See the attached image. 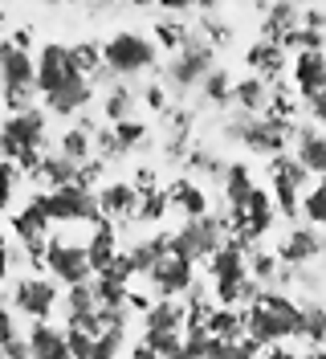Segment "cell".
Segmentation results:
<instances>
[{
	"label": "cell",
	"instance_id": "18",
	"mask_svg": "<svg viewBox=\"0 0 326 359\" xmlns=\"http://www.w3.org/2000/svg\"><path fill=\"white\" fill-rule=\"evenodd\" d=\"M322 233L310 224V229H294L290 237L282 241V262H290V266H302V262H314L318 253H322Z\"/></svg>",
	"mask_w": 326,
	"mask_h": 359
},
{
	"label": "cell",
	"instance_id": "23",
	"mask_svg": "<svg viewBox=\"0 0 326 359\" xmlns=\"http://www.w3.org/2000/svg\"><path fill=\"white\" fill-rule=\"evenodd\" d=\"M62 156L78 159V163L90 156V127H74V131H65V139H62Z\"/></svg>",
	"mask_w": 326,
	"mask_h": 359
},
{
	"label": "cell",
	"instance_id": "25",
	"mask_svg": "<svg viewBox=\"0 0 326 359\" xmlns=\"http://www.w3.org/2000/svg\"><path fill=\"white\" fill-rule=\"evenodd\" d=\"M114 139H118V147H139L147 139V127L139 118H123V123H114Z\"/></svg>",
	"mask_w": 326,
	"mask_h": 359
},
{
	"label": "cell",
	"instance_id": "1",
	"mask_svg": "<svg viewBox=\"0 0 326 359\" xmlns=\"http://www.w3.org/2000/svg\"><path fill=\"white\" fill-rule=\"evenodd\" d=\"M37 90L45 98V111L74 118L90 107L94 98V78H90L82 62H78V49L62 41H49L37 49Z\"/></svg>",
	"mask_w": 326,
	"mask_h": 359
},
{
	"label": "cell",
	"instance_id": "30",
	"mask_svg": "<svg viewBox=\"0 0 326 359\" xmlns=\"http://www.w3.org/2000/svg\"><path fill=\"white\" fill-rule=\"evenodd\" d=\"M130 359H163V355H159V347H155L151 339H143V343L130 347Z\"/></svg>",
	"mask_w": 326,
	"mask_h": 359
},
{
	"label": "cell",
	"instance_id": "28",
	"mask_svg": "<svg viewBox=\"0 0 326 359\" xmlns=\"http://www.w3.org/2000/svg\"><path fill=\"white\" fill-rule=\"evenodd\" d=\"M306 339H314V343L326 339V311H310L306 306Z\"/></svg>",
	"mask_w": 326,
	"mask_h": 359
},
{
	"label": "cell",
	"instance_id": "20",
	"mask_svg": "<svg viewBox=\"0 0 326 359\" xmlns=\"http://www.w3.org/2000/svg\"><path fill=\"white\" fill-rule=\"evenodd\" d=\"M204 323H208V331L217 339H240L245 335V311H237V306H217Z\"/></svg>",
	"mask_w": 326,
	"mask_h": 359
},
{
	"label": "cell",
	"instance_id": "21",
	"mask_svg": "<svg viewBox=\"0 0 326 359\" xmlns=\"http://www.w3.org/2000/svg\"><path fill=\"white\" fill-rule=\"evenodd\" d=\"M302 217L314 229H326V176H318L302 196Z\"/></svg>",
	"mask_w": 326,
	"mask_h": 359
},
{
	"label": "cell",
	"instance_id": "32",
	"mask_svg": "<svg viewBox=\"0 0 326 359\" xmlns=\"http://www.w3.org/2000/svg\"><path fill=\"white\" fill-rule=\"evenodd\" d=\"M49 4H62V0H49Z\"/></svg>",
	"mask_w": 326,
	"mask_h": 359
},
{
	"label": "cell",
	"instance_id": "9",
	"mask_svg": "<svg viewBox=\"0 0 326 359\" xmlns=\"http://www.w3.org/2000/svg\"><path fill=\"white\" fill-rule=\"evenodd\" d=\"M143 278L151 282V290L159 294V298H179V294H192L196 290V262L175 245L172 237H168L163 253L151 262V269H147Z\"/></svg>",
	"mask_w": 326,
	"mask_h": 359
},
{
	"label": "cell",
	"instance_id": "22",
	"mask_svg": "<svg viewBox=\"0 0 326 359\" xmlns=\"http://www.w3.org/2000/svg\"><path fill=\"white\" fill-rule=\"evenodd\" d=\"M130 102H135V94L127 86H110V94L102 98V111H107V118L123 123V118H130Z\"/></svg>",
	"mask_w": 326,
	"mask_h": 359
},
{
	"label": "cell",
	"instance_id": "13",
	"mask_svg": "<svg viewBox=\"0 0 326 359\" xmlns=\"http://www.w3.org/2000/svg\"><path fill=\"white\" fill-rule=\"evenodd\" d=\"M143 327L147 335H179L188 327V306L179 298H155L143 314Z\"/></svg>",
	"mask_w": 326,
	"mask_h": 359
},
{
	"label": "cell",
	"instance_id": "17",
	"mask_svg": "<svg viewBox=\"0 0 326 359\" xmlns=\"http://www.w3.org/2000/svg\"><path fill=\"white\" fill-rule=\"evenodd\" d=\"M294 131H285L282 118H253L249 123V131H245V143L253 147V151H265V156H278L285 147V139Z\"/></svg>",
	"mask_w": 326,
	"mask_h": 359
},
{
	"label": "cell",
	"instance_id": "11",
	"mask_svg": "<svg viewBox=\"0 0 326 359\" xmlns=\"http://www.w3.org/2000/svg\"><path fill=\"white\" fill-rule=\"evenodd\" d=\"M29 351L33 359H74L69 355V331H62L53 318H41V323H29Z\"/></svg>",
	"mask_w": 326,
	"mask_h": 359
},
{
	"label": "cell",
	"instance_id": "10",
	"mask_svg": "<svg viewBox=\"0 0 326 359\" xmlns=\"http://www.w3.org/2000/svg\"><path fill=\"white\" fill-rule=\"evenodd\" d=\"M172 241L184 249L192 262H208V257L224 245V229H220V221H212V217H188L184 229L172 233Z\"/></svg>",
	"mask_w": 326,
	"mask_h": 359
},
{
	"label": "cell",
	"instance_id": "6",
	"mask_svg": "<svg viewBox=\"0 0 326 359\" xmlns=\"http://www.w3.org/2000/svg\"><path fill=\"white\" fill-rule=\"evenodd\" d=\"M41 196H45V208H49L53 224H94V221H107L98 196L86 188V180H69V184L41 188Z\"/></svg>",
	"mask_w": 326,
	"mask_h": 359
},
{
	"label": "cell",
	"instance_id": "16",
	"mask_svg": "<svg viewBox=\"0 0 326 359\" xmlns=\"http://www.w3.org/2000/svg\"><path fill=\"white\" fill-rule=\"evenodd\" d=\"M98 204H102V217L107 221H127V217H139L143 212L135 184H110V188H102L98 192Z\"/></svg>",
	"mask_w": 326,
	"mask_h": 359
},
{
	"label": "cell",
	"instance_id": "24",
	"mask_svg": "<svg viewBox=\"0 0 326 359\" xmlns=\"http://www.w3.org/2000/svg\"><path fill=\"white\" fill-rule=\"evenodd\" d=\"M233 94L240 98V107H245V111H261V107H265V94H269V90H265V82L249 78V82H240V86L233 90Z\"/></svg>",
	"mask_w": 326,
	"mask_h": 359
},
{
	"label": "cell",
	"instance_id": "26",
	"mask_svg": "<svg viewBox=\"0 0 326 359\" xmlns=\"http://www.w3.org/2000/svg\"><path fill=\"white\" fill-rule=\"evenodd\" d=\"M278 62H282V53H278V45H253L249 49V66L253 69H278Z\"/></svg>",
	"mask_w": 326,
	"mask_h": 359
},
{
	"label": "cell",
	"instance_id": "19",
	"mask_svg": "<svg viewBox=\"0 0 326 359\" xmlns=\"http://www.w3.org/2000/svg\"><path fill=\"white\" fill-rule=\"evenodd\" d=\"M172 204L184 212V221L188 217H208V196H204V188L192 184V180H184V184L172 188Z\"/></svg>",
	"mask_w": 326,
	"mask_h": 359
},
{
	"label": "cell",
	"instance_id": "3",
	"mask_svg": "<svg viewBox=\"0 0 326 359\" xmlns=\"http://www.w3.org/2000/svg\"><path fill=\"white\" fill-rule=\"evenodd\" d=\"M98 224H62L57 233H49V249H45V269L49 278H57L62 286H78V282H90L98 269H94V233Z\"/></svg>",
	"mask_w": 326,
	"mask_h": 359
},
{
	"label": "cell",
	"instance_id": "29",
	"mask_svg": "<svg viewBox=\"0 0 326 359\" xmlns=\"http://www.w3.org/2000/svg\"><path fill=\"white\" fill-rule=\"evenodd\" d=\"M204 94H208L212 102H224V98H229V78H224V74H208V78H204Z\"/></svg>",
	"mask_w": 326,
	"mask_h": 359
},
{
	"label": "cell",
	"instance_id": "31",
	"mask_svg": "<svg viewBox=\"0 0 326 359\" xmlns=\"http://www.w3.org/2000/svg\"><path fill=\"white\" fill-rule=\"evenodd\" d=\"M261 359H302L294 347H285V343H273V347H265L261 351Z\"/></svg>",
	"mask_w": 326,
	"mask_h": 359
},
{
	"label": "cell",
	"instance_id": "4",
	"mask_svg": "<svg viewBox=\"0 0 326 359\" xmlns=\"http://www.w3.org/2000/svg\"><path fill=\"white\" fill-rule=\"evenodd\" d=\"M0 74H4V107H8V114L29 111L33 98H41V90H37V57H33V49L17 45L13 37L0 49Z\"/></svg>",
	"mask_w": 326,
	"mask_h": 359
},
{
	"label": "cell",
	"instance_id": "12",
	"mask_svg": "<svg viewBox=\"0 0 326 359\" xmlns=\"http://www.w3.org/2000/svg\"><path fill=\"white\" fill-rule=\"evenodd\" d=\"M294 86H298L302 98L326 94V53L322 49H302L294 57Z\"/></svg>",
	"mask_w": 326,
	"mask_h": 359
},
{
	"label": "cell",
	"instance_id": "8",
	"mask_svg": "<svg viewBox=\"0 0 326 359\" xmlns=\"http://www.w3.org/2000/svg\"><path fill=\"white\" fill-rule=\"evenodd\" d=\"M62 282L57 278H41V273H25V278H13L8 282V306L17 314H25L29 323H41V318H53V311L62 306Z\"/></svg>",
	"mask_w": 326,
	"mask_h": 359
},
{
	"label": "cell",
	"instance_id": "15",
	"mask_svg": "<svg viewBox=\"0 0 326 359\" xmlns=\"http://www.w3.org/2000/svg\"><path fill=\"white\" fill-rule=\"evenodd\" d=\"M208 57H212V53H208L204 45L188 41L184 49H179V57L168 66V78H172L175 86H196V82L208 78Z\"/></svg>",
	"mask_w": 326,
	"mask_h": 359
},
{
	"label": "cell",
	"instance_id": "5",
	"mask_svg": "<svg viewBox=\"0 0 326 359\" xmlns=\"http://www.w3.org/2000/svg\"><path fill=\"white\" fill-rule=\"evenodd\" d=\"M41 147H45V111L29 107L4 118V159L21 163V168H41Z\"/></svg>",
	"mask_w": 326,
	"mask_h": 359
},
{
	"label": "cell",
	"instance_id": "14",
	"mask_svg": "<svg viewBox=\"0 0 326 359\" xmlns=\"http://www.w3.org/2000/svg\"><path fill=\"white\" fill-rule=\"evenodd\" d=\"M290 143H294V159L310 176H326V135L318 127H298L290 135Z\"/></svg>",
	"mask_w": 326,
	"mask_h": 359
},
{
	"label": "cell",
	"instance_id": "7",
	"mask_svg": "<svg viewBox=\"0 0 326 359\" xmlns=\"http://www.w3.org/2000/svg\"><path fill=\"white\" fill-rule=\"evenodd\" d=\"M102 66L114 78H139L155 66V41L135 33V29H123V33L102 41Z\"/></svg>",
	"mask_w": 326,
	"mask_h": 359
},
{
	"label": "cell",
	"instance_id": "27",
	"mask_svg": "<svg viewBox=\"0 0 326 359\" xmlns=\"http://www.w3.org/2000/svg\"><path fill=\"white\" fill-rule=\"evenodd\" d=\"M273 262H282V257H269V253L253 257V262H249V269H253V282H265V286H269V282H273V273H278V266H273Z\"/></svg>",
	"mask_w": 326,
	"mask_h": 359
},
{
	"label": "cell",
	"instance_id": "2",
	"mask_svg": "<svg viewBox=\"0 0 326 359\" xmlns=\"http://www.w3.org/2000/svg\"><path fill=\"white\" fill-rule=\"evenodd\" d=\"M245 335L257 339L261 347L290 343L306 335V306L278 290H261L245 302Z\"/></svg>",
	"mask_w": 326,
	"mask_h": 359
}]
</instances>
